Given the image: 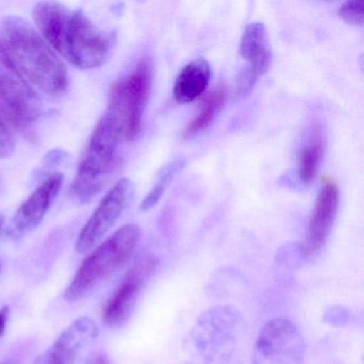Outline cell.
I'll use <instances>...</instances> for the list:
<instances>
[{"mask_svg":"<svg viewBox=\"0 0 364 364\" xmlns=\"http://www.w3.org/2000/svg\"><path fill=\"white\" fill-rule=\"evenodd\" d=\"M157 259L144 255L123 277L103 309V321L109 327L122 325L131 315L138 297L156 270Z\"/></svg>","mask_w":364,"mask_h":364,"instance_id":"30bf717a","label":"cell"},{"mask_svg":"<svg viewBox=\"0 0 364 364\" xmlns=\"http://www.w3.org/2000/svg\"><path fill=\"white\" fill-rule=\"evenodd\" d=\"M0 106L16 124H31L42 114L41 100L16 69L0 41Z\"/></svg>","mask_w":364,"mask_h":364,"instance_id":"ba28073f","label":"cell"},{"mask_svg":"<svg viewBox=\"0 0 364 364\" xmlns=\"http://www.w3.org/2000/svg\"><path fill=\"white\" fill-rule=\"evenodd\" d=\"M141 237V229L135 223L123 225L102 242L82 262L65 291V299L76 302L86 297L100 283L120 270L131 259Z\"/></svg>","mask_w":364,"mask_h":364,"instance_id":"277c9868","label":"cell"},{"mask_svg":"<svg viewBox=\"0 0 364 364\" xmlns=\"http://www.w3.org/2000/svg\"><path fill=\"white\" fill-rule=\"evenodd\" d=\"M353 313L343 306H332L327 309L323 321L332 327H346L353 321Z\"/></svg>","mask_w":364,"mask_h":364,"instance_id":"ffe728a7","label":"cell"},{"mask_svg":"<svg viewBox=\"0 0 364 364\" xmlns=\"http://www.w3.org/2000/svg\"><path fill=\"white\" fill-rule=\"evenodd\" d=\"M0 272H1V265H0Z\"/></svg>","mask_w":364,"mask_h":364,"instance_id":"d4e9b609","label":"cell"},{"mask_svg":"<svg viewBox=\"0 0 364 364\" xmlns=\"http://www.w3.org/2000/svg\"><path fill=\"white\" fill-rule=\"evenodd\" d=\"M4 48L22 75L50 97L65 95L69 87L67 70L48 42L21 16L0 23Z\"/></svg>","mask_w":364,"mask_h":364,"instance_id":"7a4b0ae2","label":"cell"},{"mask_svg":"<svg viewBox=\"0 0 364 364\" xmlns=\"http://www.w3.org/2000/svg\"><path fill=\"white\" fill-rule=\"evenodd\" d=\"M33 18L46 41L74 67L95 69L103 65L112 55V36L97 27L84 12L56 1H43L36 6Z\"/></svg>","mask_w":364,"mask_h":364,"instance_id":"6da1fadb","label":"cell"},{"mask_svg":"<svg viewBox=\"0 0 364 364\" xmlns=\"http://www.w3.org/2000/svg\"><path fill=\"white\" fill-rule=\"evenodd\" d=\"M63 173L50 176L20 206L8 229V236L18 240L33 232L41 223L63 185Z\"/></svg>","mask_w":364,"mask_h":364,"instance_id":"7c38bea8","label":"cell"},{"mask_svg":"<svg viewBox=\"0 0 364 364\" xmlns=\"http://www.w3.org/2000/svg\"><path fill=\"white\" fill-rule=\"evenodd\" d=\"M183 166H184L183 159H176V161H172L171 164L166 166L165 169L161 171L159 182L154 185L152 191L146 195V197L142 201L141 206H140V210L142 212H146V210H151L156 205L157 202L163 197L168 185L173 180L176 174H178V172L182 169Z\"/></svg>","mask_w":364,"mask_h":364,"instance_id":"ac0fdd59","label":"cell"},{"mask_svg":"<svg viewBox=\"0 0 364 364\" xmlns=\"http://www.w3.org/2000/svg\"><path fill=\"white\" fill-rule=\"evenodd\" d=\"M227 89L221 86L210 93L202 103L199 114L191 121L184 132V138L193 137L208 129L218 117L227 101Z\"/></svg>","mask_w":364,"mask_h":364,"instance_id":"e0dca14e","label":"cell"},{"mask_svg":"<svg viewBox=\"0 0 364 364\" xmlns=\"http://www.w3.org/2000/svg\"><path fill=\"white\" fill-rule=\"evenodd\" d=\"M16 151V141L3 119L0 118V159H8Z\"/></svg>","mask_w":364,"mask_h":364,"instance_id":"44dd1931","label":"cell"},{"mask_svg":"<svg viewBox=\"0 0 364 364\" xmlns=\"http://www.w3.org/2000/svg\"><path fill=\"white\" fill-rule=\"evenodd\" d=\"M93 364H110L109 357L105 353H101V355H97Z\"/></svg>","mask_w":364,"mask_h":364,"instance_id":"603a6c76","label":"cell"},{"mask_svg":"<svg viewBox=\"0 0 364 364\" xmlns=\"http://www.w3.org/2000/svg\"><path fill=\"white\" fill-rule=\"evenodd\" d=\"M154 65L144 57L134 71L110 87L108 112L118 123L122 140L133 141L139 136L144 112L152 95Z\"/></svg>","mask_w":364,"mask_h":364,"instance_id":"8992f818","label":"cell"},{"mask_svg":"<svg viewBox=\"0 0 364 364\" xmlns=\"http://www.w3.org/2000/svg\"><path fill=\"white\" fill-rule=\"evenodd\" d=\"M9 317V309L7 306L0 309V336H3Z\"/></svg>","mask_w":364,"mask_h":364,"instance_id":"7402d4cb","label":"cell"},{"mask_svg":"<svg viewBox=\"0 0 364 364\" xmlns=\"http://www.w3.org/2000/svg\"><path fill=\"white\" fill-rule=\"evenodd\" d=\"M240 53L248 63L245 68L257 80H259L272 65V52L266 27L262 23L248 25L240 39Z\"/></svg>","mask_w":364,"mask_h":364,"instance_id":"5bb4252c","label":"cell"},{"mask_svg":"<svg viewBox=\"0 0 364 364\" xmlns=\"http://www.w3.org/2000/svg\"><path fill=\"white\" fill-rule=\"evenodd\" d=\"M4 223H5V217H4V215L0 214V233L3 231Z\"/></svg>","mask_w":364,"mask_h":364,"instance_id":"cb8c5ba5","label":"cell"},{"mask_svg":"<svg viewBox=\"0 0 364 364\" xmlns=\"http://www.w3.org/2000/svg\"><path fill=\"white\" fill-rule=\"evenodd\" d=\"M340 203V188L331 178H323V186L315 201L306 230V242L301 253L306 257L316 255L323 249L331 233Z\"/></svg>","mask_w":364,"mask_h":364,"instance_id":"8fae6325","label":"cell"},{"mask_svg":"<svg viewBox=\"0 0 364 364\" xmlns=\"http://www.w3.org/2000/svg\"><path fill=\"white\" fill-rule=\"evenodd\" d=\"M246 330V318L238 309L216 306L198 317L185 349L193 364H228Z\"/></svg>","mask_w":364,"mask_h":364,"instance_id":"3957f363","label":"cell"},{"mask_svg":"<svg viewBox=\"0 0 364 364\" xmlns=\"http://www.w3.org/2000/svg\"><path fill=\"white\" fill-rule=\"evenodd\" d=\"M97 336V327L92 319H76L33 364H76L80 351Z\"/></svg>","mask_w":364,"mask_h":364,"instance_id":"4fadbf2b","label":"cell"},{"mask_svg":"<svg viewBox=\"0 0 364 364\" xmlns=\"http://www.w3.org/2000/svg\"><path fill=\"white\" fill-rule=\"evenodd\" d=\"M325 151V129L321 122L314 121L309 129L298 159V176L302 184H312L323 163Z\"/></svg>","mask_w":364,"mask_h":364,"instance_id":"2e32d148","label":"cell"},{"mask_svg":"<svg viewBox=\"0 0 364 364\" xmlns=\"http://www.w3.org/2000/svg\"><path fill=\"white\" fill-rule=\"evenodd\" d=\"M133 193V183L129 178H121L110 188L80 231L75 245L77 252L90 250L108 233L129 205Z\"/></svg>","mask_w":364,"mask_h":364,"instance_id":"9c48e42d","label":"cell"},{"mask_svg":"<svg viewBox=\"0 0 364 364\" xmlns=\"http://www.w3.org/2000/svg\"><path fill=\"white\" fill-rule=\"evenodd\" d=\"M304 355L306 344L297 327L278 317L259 330L251 364H302Z\"/></svg>","mask_w":364,"mask_h":364,"instance_id":"52a82bcc","label":"cell"},{"mask_svg":"<svg viewBox=\"0 0 364 364\" xmlns=\"http://www.w3.org/2000/svg\"><path fill=\"white\" fill-rule=\"evenodd\" d=\"M212 78L210 63L204 58H197L187 63L174 82L173 99L180 104H188L201 97Z\"/></svg>","mask_w":364,"mask_h":364,"instance_id":"9a60e30c","label":"cell"},{"mask_svg":"<svg viewBox=\"0 0 364 364\" xmlns=\"http://www.w3.org/2000/svg\"><path fill=\"white\" fill-rule=\"evenodd\" d=\"M121 140L118 123L106 114L93 131L74 178L71 193L76 201H90L105 186L116 167L117 150Z\"/></svg>","mask_w":364,"mask_h":364,"instance_id":"5b68a950","label":"cell"},{"mask_svg":"<svg viewBox=\"0 0 364 364\" xmlns=\"http://www.w3.org/2000/svg\"><path fill=\"white\" fill-rule=\"evenodd\" d=\"M338 16L348 24L362 26L364 22V1L362 0L346 1L338 9Z\"/></svg>","mask_w":364,"mask_h":364,"instance_id":"d6986e66","label":"cell"}]
</instances>
